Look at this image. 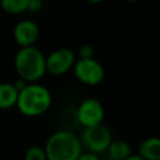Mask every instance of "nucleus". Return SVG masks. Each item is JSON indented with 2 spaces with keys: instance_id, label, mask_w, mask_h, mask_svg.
Here are the masks:
<instances>
[{
  "instance_id": "nucleus-1",
  "label": "nucleus",
  "mask_w": 160,
  "mask_h": 160,
  "mask_svg": "<svg viewBox=\"0 0 160 160\" xmlns=\"http://www.w3.org/2000/svg\"><path fill=\"white\" fill-rule=\"evenodd\" d=\"M81 149V141L74 132L60 130L48 139L44 150L48 160H78Z\"/></svg>"
},
{
  "instance_id": "nucleus-2",
  "label": "nucleus",
  "mask_w": 160,
  "mask_h": 160,
  "mask_svg": "<svg viewBox=\"0 0 160 160\" xmlns=\"http://www.w3.org/2000/svg\"><path fill=\"white\" fill-rule=\"evenodd\" d=\"M14 65L20 79L30 84L41 79L46 71L45 56L34 46L21 48L15 55Z\"/></svg>"
},
{
  "instance_id": "nucleus-3",
  "label": "nucleus",
  "mask_w": 160,
  "mask_h": 160,
  "mask_svg": "<svg viewBox=\"0 0 160 160\" xmlns=\"http://www.w3.org/2000/svg\"><path fill=\"white\" fill-rule=\"evenodd\" d=\"M51 104L49 90L39 84H28L19 91L16 106L25 116H38L44 114Z\"/></svg>"
},
{
  "instance_id": "nucleus-4",
  "label": "nucleus",
  "mask_w": 160,
  "mask_h": 160,
  "mask_svg": "<svg viewBox=\"0 0 160 160\" xmlns=\"http://www.w3.org/2000/svg\"><path fill=\"white\" fill-rule=\"evenodd\" d=\"M81 145H84L90 152L96 154L108 150L111 142V132L104 125H95L85 128L81 135Z\"/></svg>"
},
{
  "instance_id": "nucleus-5",
  "label": "nucleus",
  "mask_w": 160,
  "mask_h": 160,
  "mask_svg": "<svg viewBox=\"0 0 160 160\" xmlns=\"http://www.w3.org/2000/svg\"><path fill=\"white\" fill-rule=\"evenodd\" d=\"M75 76L86 85H96L104 78V69L95 59H80L75 62Z\"/></svg>"
},
{
  "instance_id": "nucleus-6",
  "label": "nucleus",
  "mask_w": 160,
  "mask_h": 160,
  "mask_svg": "<svg viewBox=\"0 0 160 160\" xmlns=\"http://www.w3.org/2000/svg\"><path fill=\"white\" fill-rule=\"evenodd\" d=\"M76 118L85 128L100 125L104 119V108L99 100L92 98L86 99L80 104L76 111Z\"/></svg>"
},
{
  "instance_id": "nucleus-7",
  "label": "nucleus",
  "mask_w": 160,
  "mask_h": 160,
  "mask_svg": "<svg viewBox=\"0 0 160 160\" xmlns=\"http://www.w3.org/2000/svg\"><path fill=\"white\" fill-rule=\"evenodd\" d=\"M75 55L70 49L61 48L52 51L48 58H45L46 71L52 75H62L74 65Z\"/></svg>"
},
{
  "instance_id": "nucleus-8",
  "label": "nucleus",
  "mask_w": 160,
  "mask_h": 160,
  "mask_svg": "<svg viewBox=\"0 0 160 160\" xmlns=\"http://www.w3.org/2000/svg\"><path fill=\"white\" fill-rule=\"evenodd\" d=\"M14 39L21 48L32 46V44L39 38V28L31 20L19 21L14 28Z\"/></svg>"
},
{
  "instance_id": "nucleus-9",
  "label": "nucleus",
  "mask_w": 160,
  "mask_h": 160,
  "mask_svg": "<svg viewBox=\"0 0 160 160\" xmlns=\"http://www.w3.org/2000/svg\"><path fill=\"white\" fill-rule=\"evenodd\" d=\"M139 156L144 160H160V138L151 136L139 145Z\"/></svg>"
},
{
  "instance_id": "nucleus-10",
  "label": "nucleus",
  "mask_w": 160,
  "mask_h": 160,
  "mask_svg": "<svg viewBox=\"0 0 160 160\" xmlns=\"http://www.w3.org/2000/svg\"><path fill=\"white\" fill-rule=\"evenodd\" d=\"M19 91L14 84L1 82L0 84V109L6 110L16 105Z\"/></svg>"
},
{
  "instance_id": "nucleus-11",
  "label": "nucleus",
  "mask_w": 160,
  "mask_h": 160,
  "mask_svg": "<svg viewBox=\"0 0 160 160\" xmlns=\"http://www.w3.org/2000/svg\"><path fill=\"white\" fill-rule=\"evenodd\" d=\"M108 150L114 160H125L131 155L130 145L124 140H111Z\"/></svg>"
},
{
  "instance_id": "nucleus-12",
  "label": "nucleus",
  "mask_w": 160,
  "mask_h": 160,
  "mask_svg": "<svg viewBox=\"0 0 160 160\" xmlns=\"http://www.w3.org/2000/svg\"><path fill=\"white\" fill-rule=\"evenodd\" d=\"M29 0H0L1 9L8 14H20L28 10Z\"/></svg>"
},
{
  "instance_id": "nucleus-13",
  "label": "nucleus",
  "mask_w": 160,
  "mask_h": 160,
  "mask_svg": "<svg viewBox=\"0 0 160 160\" xmlns=\"http://www.w3.org/2000/svg\"><path fill=\"white\" fill-rule=\"evenodd\" d=\"M25 160H48L46 159V154L45 150L39 146H31L25 151L24 155Z\"/></svg>"
},
{
  "instance_id": "nucleus-14",
  "label": "nucleus",
  "mask_w": 160,
  "mask_h": 160,
  "mask_svg": "<svg viewBox=\"0 0 160 160\" xmlns=\"http://www.w3.org/2000/svg\"><path fill=\"white\" fill-rule=\"evenodd\" d=\"M80 59H91L92 58V48L90 45H84L79 50Z\"/></svg>"
},
{
  "instance_id": "nucleus-15",
  "label": "nucleus",
  "mask_w": 160,
  "mask_h": 160,
  "mask_svg": "<svg viewBox=\"0 0 160 160\" xmlns=\"http://www.w3.org/2000/svg\"><path fill=\"white\" fill-rule=\"evenodd\" d=\"M41 9V1L40 0H29L28 10L30 11H38Z\"/></svg>"
},
{
  "instance_id": "nucleus-16",
  "label": "nucleus",
  "mask_w": 160,
  "mask_h": 160,
  "mask_svg": "<svg viewBox=\"0 0 160 160\" xmlns=\"http://www.w3.org/2000/svg\"><path fill=\"white\" fill-rule=\"evenodd\" d=\"M78 160H100L99 156L96 154H92V152H86V154H81Z\"/></svg>"
},
{
  "instance_id": "nucleus-17",
  "label": "nucleus",
  "mask_w": 160,
  "mask_h": 160,
  "mask_svg": "<svg viewBox=\"0 0 160 160\" xmlns=\"http://www.w3.org/2000/svg\"><path fill=\"white\" fill-rule=\"evenodd\" d=\"M125 160H144L142 158H140L139 155H130L128 159H125Z\"/></svg>"
},
{
  "instance_id": "nucleus-18",
  "label": "nucleus",
  "mask_w": 160,
  "mask_h": 160,
  "mask_svg": "<svg viewBox=\"0 0 160 160\" xmlns=\"http://www.w3.org/2000/svg\"><path fill=\"white\" fill-rule=\"evenodd\" d=\"M90 2H95V4H98V2H101V1H104V0H89Z\"/></svg>"
},
{
  "instance_id": "nucleus-19",
  "label": "nucleus",
  "mask_w": 160,
  "mask_h": 160,
  "mask_svg": "<svg viewBox=\"0 0 160 160\" xmlns=\"http://www.w3.org/2000/svg\"><path fill=\"white\" fill-rule=\"evenodd\" d=\"M128 1H131V2H135V1H139V0H128Z\"/></svg>"
}]
</instances>
